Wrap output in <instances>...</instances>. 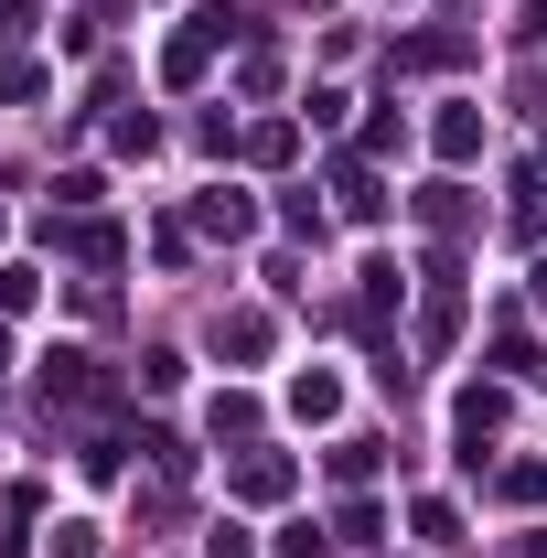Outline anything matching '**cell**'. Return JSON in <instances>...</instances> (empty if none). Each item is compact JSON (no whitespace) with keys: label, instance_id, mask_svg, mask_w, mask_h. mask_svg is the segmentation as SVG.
<instances>
[{"label":"cell","instance_id":"cell-1","mask_svg":"<svg viewBox=\"0 0 547 558\" xmlns=\"http://www.w3.org/2000/svg\"><path fill=\"white\" fill-rule=\"evenodd\" d=\"M236 494H258V505L290 494V462H279V451H247V462H236Z\"/></svg>","mask_w":547,"mask_h":558},{"label":"cell","instance_id":"cell-2","mask_svg":"<svg viewBox=\"0 0 547 558\" xmlns=\"http://www.w3.org/2000/svg\"><path fill=\"white\" fill-rule=\"evenodd\" d=\"M44 398H97V376H86V354H54V365H44Z\"/></svg>","mask_w":547,"mask_h":558},{"label":"cell","instance_id":"cell-3","mask_svg":"<svg viewBox=\"0 0 547 558\" xmlns=\"http://www.w3.org/2000/svg\"><path fill=\"white\" fill-rule=\"evenodd\" d=\"M290 409H301V418H333L343 387H333V376H301V387H290Z\"/></svg>","mask_w":547,"mask_h":558},{"label":"cell","instance_id":"cell-4","mask_svg":"<svg viewBox=\"0 0 547 558\" xmlns=\"http://www.w3.org/2000/svg\"><path fill=\"white\" fill-rule=\"evenodd\" d=\"M473 140H483L473 108H451V119H440V150H451V161H473Z\"/></svg>","mask_w":547,"mask_h":558},{"label":"cell","instance_id":"cell-5","mask_svg":"<svg viewBox=\"0 0 547 558\" xmlns=\"http://www.w3.org/2000/svg\"><path fill=\"white\" fill-rule=\"evenodd\" d=\"M54 558H97V537L86 526H54Z\"/></svg>","mask_w":547,"mask_h":558}]
</instances>
